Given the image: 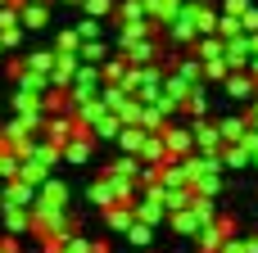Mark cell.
I'll return each instance as SVG.
<instances>
[{
    "mask_svg": "<svg viewBox=\"0 0 258 253\" xmlns=\"http://www.w3.org/2000/svg\"><path fill=\"white\" fill-rule=\"evenodd\" d=\"M23 36H27V27H23V23L0 27V45H5V50H18V45H23Z\"/></svg>",
    "mask_w": 258,
    "mask_h": 253,
    "instance_id": "obj_38",
    "label": "cell"
},
{
    "mask_svg": "<svg viewBox=\"0 0 258 253\" xmlns=\"http://www.w3.org/2000/svg\"><path fill=\"white\" fill-rule=\"evenodd\" d=\"M127 240H132L136 249H150V244H154V226L136 217V222H132V231H127Z\"/></svg>",
    "mask_w": 258,
    "mask_h": 253,
    "instance_id": "obj_32",
    "label": "cell"
},
{
    "mask_svg": "<svg viewBox=\"0 0 258 253\" xmlns=\"http://www.w3.org/2000/svg\"><path fill=\"white\" fill-rule=\"evenodd\" d=\"M245 9H249V0H222V14H236V18H240Z\"/></svg>",
    "mask_w": 258,
    "mask_h": 253,
    "instance_id": "obj_44",
    "label": "cell"
},
{
    "mask_svg": "<svg viewBox=\"0 0 258 253\" xmlns=\"http://www.w3.org/2000/svg\"><path fill=\"white\" fill-rule=\"evenodd\" d=\"M122 127H127V122H122V118H118L113 109H109V113H100V118L91 122V131H95V140H118V131H122Z\"/></svg>",
    "mask_w": 258,
    "mask_h": 253,
    "instance_id": "obj_20",
    "label": "cell"
},
{
    "mask_svg": "<svg viewBox=\"0 0 258 253\" xmlns=\"http://www.w3.org/2000/svg\"><path fill=\"white\" fill-rule=\"evenodd\" d=\"M63 5H82V0H63Z\"/></svg>",
    "mask_w": 258,
    "mask_h": 253,
    "instance_id": "obj_49",
    "label": "cell"
},
{
    "mask_svg": "<svg viewBox=\"0 0 258 253\" xmlns=\"http://www.w3.org/2000/svg\"><path fill=\"white\" fill-rule=\"evenodd\" d=\"M73 231H82V222H77V213L73 208H32V235H41V240H68Z\"/></svg>",
    "mask_w": 258,
    "mask_h": 253,
    "instance_id": "obj_1",
    "label": "cell"
},
{
    "mask_svg": "<svg viewBox=\"0 0 258 253\" xmlns=\"http://www.w3.org/2000/svg\"><path fill=\"white\" fill-rule=\"evenodd\" d=\"M18 23H23L27 32H45V27H50V9H45V0H23V5H18Z\"/></svg>",
    "mask_w": 258,
    "mask_h": 253,
    "instance_id": "obj_12",
    "label": "cell"
},
{
    "mask_svg": "<svg viewBox=\"0 0 258 253\" xmlns=\"http://www.w3.org/2000/svg\"><path fill=\"white\" fill-rule=\"evenodd\" d=\"M195 14H200V0H181V5H177L172 23L163 27V36H168V45H172V50H195V41H200Z\"/></svg>",
    "mask_w": 258,
    "mask_h": 253,
    "instance_id": "obj_2",
    "label": "cell"
},
{
    "mask_svg": "<svg viewBox=\"0 0 258 253\" xmlns=\"http://www.w3.org/2000/svg\"><path fill=\"white\" fill-rule=\"evenodd\" d=\"M163 204H168V213H181V208H190V204H195V186H172V190L163 195Z\"/></svg>",
    "mask_w": 258,
    "mask_h": 253,
    "instance_id": "obj_27",
    "label": "cell"
},
{
    "mask_svg": "<svg viewBox=\"0 0 258 253\" xmlns=\"http://www.w3.org/2000/svg\"><path fill=\"white\" fill-rule=\"evenodd\" d=\"M41 100H45V95H36V91H23V86H14V95H9L14 113H41V109H45Z\"/></svg>",
    "mask_w": 258,
    "mask_h": 253,
    "instance_id": "obj_21",
    "label": "cell"
},
{
    "mask_svg": "<svg viewBox=\"0 0 258 253\" xmlns=\"http://www.w3.org/2000/svg\"><path fill=\"white\" fill-rule=\"evenodd\" d=\"M254 172H258V149H254Z\"/></svg>",
    "mask_w": 258,
    "mask_h": 253,
    "instance_id": "obj_48",
    "label": "cell"
},
{
    "mask_svg": "<svg viewBox=\"0 0 258 253\" xmlns=\"http://www.w3.org/2000/svg\"><path fill=\"white\" fill-rule=\"evenodd\" d=\"M218 131H222V140H227V145H236V140H245L249 122H245V113H240V118H218Z\"/></svg>",
    "mask_w": 258,
    "mask_h": 253,
    "instance_id": "obj_25",
    "label": "cell"
},
{
    "mask_svg": "<svg viewBox=\"0 0 258 253\" xmlns=\"http://www.w3.org/2000/svg\"><path fill=\"white\" fill-rule=\"evenodd\" d=\"M249 59H254L249 32H240V36H227V63H231V68H249Z\"/></svg>",
    "mask_w": 258,
    "mask_h": 253,
    "instance_id": "obj_17",
    "label": "cell"
},
{
    "mask_svg": "<svg viewBox=\"0 0 258 253\" xmlns=\"http://www.w3.org/2000/svg\"><path fill=\"white\" fill-rule=\"evenodd\" d=\"M245 27H240V18L236 14H218V36H240Z\"/></svg>",
    "mask_w": 258,
    "mask_h": 253,
    "instance_id": "obj_40",
    "label": "cell"
},
{
    "mask_svg": "<svg viewBox=\"0 0 258 253\" xmlns=\"http://www.w3.org/2000/svg\"><path fill=\"white\" fill-rule=\"evenodd\" d=\"M18 23V5H0V27H14Z\"/></svg>",
    "mask_w": 258,
    "mask_h": 253,
    "instance_id": "obj_43",
    "label": "cell"
},
{
    "mask_svg": "<svg viewBox=\"0 0 258 253\" xmlns=\"http://www.w3.org/2000/svg\"><path fill=\"white\" fill-rule=\"evenodd\" d=\"M82 59H86V63H104V59H109V45H104V41H82Z\"/></svg>",
    "mask_w": 258,
    "mask_h": 253,
    "instance_id": "obj_36",
    "label": "cell"
},
{
    "mask_svg": "<svg viewBox=\"0 0 258 253\" xmlns=\"http://www.w3.org/2000/svg\"><path fill=\"white\" fill-rule=\"evenodd\" d=\"M141 158H145V163H159V167L172 158V149H168L163 131H150V136H145V145H141Z\"/></svg>",
    "mask_w": 258,
    "mask_h": 253,
    "instance_id": "obj_19",
    "label": "cell"
},
{
    "mask_svg": "<svg viewBox=\"0 0 258 253\" xmlns=\"http://www.w3.org/2000/svg\"><path fill=\"white\" fill-rule=\"evenodd\" d=\"M18 167H23V154H18V149H5V154H0V181H14Z\"/></svg>",
    "mask_w": 258,
    "mask_h": 253,
    "instance_id": "obj_33",
    "label": "cell"
},
{
    "mask_svg": "<svg viewBox=\"0 0 258 253\" xmlns=\"http://www.w3.org/2000/svg\"><path fill=\"white\" fill-rule=\"evenodd\" d=\"M195 27H200V36H218V9H213V5H200Z\"/></svg>",
    "mask_w": 258,
    "mask_h": 253,
    "instance_id": "obj_31",
    "label": "cell"
},
{
    "mask_svg": "<svg viewBox=\"0 0 258 253\" xmlns=\"http://www.w3.org/2000/svg\"><path fill=\"white\" fill-rule=\"evenodd\" d=\"M240 27H245V32H258V5H249V9L240 14Z\"/></svg>",
    "mask_w": 258,
    "mask_h": 253,
    "instance_id": "obj_42",
    "label": "cell"
},
{
    "mask_svg": "<svg viewBox=\"0 0 258 253\" xmlns=\"http://www.w3.org/2000/svg\"><path fill=\"white\" fill-rule=\"evenodd\" d=\"M36 204H41V208H68V186H63L59 177H45V181L36 186Z\"/></svg>",
    "mask_w": 258,
    "mask_h": 253,
    "instance_id": "obj_13",
    "label": "cell"
},
{
    "mask_svg": "<svg viewBox=\"0 0 258 253\" xmlns=\"http://www.w3.org/2000/svg\"><path fill=\"white\" fill-rule=\"evenodd\" d=\"M245 122H249V127H254V131H258V95H254V100H249V104H245Z\"/></svg>",
    "mask_w": 258,
    "mask_h": 253,
    "instance_id": "obj_45",
    "label": "cell"
},
{
    "mask_svg": "<svg viewBox=\"0 0 258 253\" xmlns=\"http://www.w3.org/2000/svg\"><path fill=\"white\" fill-rule=\"evenodd\" d=\"M77 32H82V41H100V36H104V18H91V14H86V18L77 23Z\"/></svg>",
    "mask_w": 258,
    "mask_h": 253,
    "instance_id": "obj_35",
    "label": "cell"
},
{
    "mask_svg": "<svg viewBox=\"0 0 258 253\" xmlns=\"http://www.w3.org/2000/svg\"><path fill=\"white\" fill-rule=\"evenodd\" d=\"M0 204L36 208V186H32V181H23V177H14V181H5V186H0Z\"/></svg>",
    "mask_w": 258,
    "mask_h": 253,
    "instance_id": "obj_9",
    "label": "cell"
},
{
    "mask_svg": "<svg viewBox=\"0 0 258 253\" xmlns=\"http://www.w3.org/2000/svg\"><path fill=\"white\" fill-rule=\"evenodd\" d=\"M249 72H254V81H258V54H254V59H249Z\"/></svg>",
    "mask_w": 258,
    "mask_h": 253,
    "instance_id": "obj_47",
    "label": "cell"
},
{
    "mask_svg": "<svg viewBox=\"0 0 258 253\" xmlns=\"http://www.w3.org/2000/svg\"><path fill=\"white\" fill-rule=\"evenodd\" d=\"M95 131H77L68 145H63V163H73V167H82V163H91L95 158Z\"/></svg>",
    "mask_w": 258,
    "mask_h": 253,
    "instance_id": "obj_8",
    "label": "cell"
},
{
    "mask_svg": "<svg viewBox=\"0 0 258 253\" xmlns=\"http://www.w3.org/2000/svg\"><path fill=\"white\" fill-rule=\"evenodd\" d=\"M245 240H249V253H258V235H245Z\"/></svg>",
    "mask_w": 258,
    "mask_h": 253,
    "instance_id": "obj_46",
    "label": "cell"
},
{
    "mask_svg": "<svg viewBox=\"0 0 258 253\" xmlns=\"http://www.w3.org/2000/svg\"><path fill=\"white\" fill-rule=\"evenodd\" d=\"M209 81H200L190 95H186V104H181V118H209Z\"/></svg>",
    "mask_w": 258,
    "mask_h": 253,
    "instance_id": "obj_18",
    "label": "cell"
},
{
    "mask_svg": "<svg viewBox=\"0 0 258 253\" xmlns=\"http://www.w3.org/2000/svg\"><path fill=\"white\" fill-rule=\"evenodd\" d=\"M227 72H231L227 54H218V59H204V81H209V86H222V81H227Z\"/></svg>",
    "mask_w": 258,
    "mask_h": 253,
    "instance_id": "obj_29",
    "label": "cell"
},
{
    "mask_svg": "<svg viewBox=\"0 0 258 253\" xmlns=\"http://www.w3.org/2000/svg\"><path fill=\"white\" fill-rule=\"evenodd\" d=\"M0 222L9 235H32V208H14V204H0Z\"/></svg>",
    "mask_w": 258,
    "mask_h": 253,
    "instance_id": "obj_15",
    "label": "cell"
},
{
    "mask_svg": "<svg viewBox=\"0 0 258 253\" xmlns=\"http://www.w3.org/2000/svg\"><path fill=\"white\" fill-rule=\"evenodd\" d=\"M177 5H181V0H145V18L159 23V27H168L172 14H177Z\"/></svg>",
    "mask_w": 258,
    "mask_h": 253,
    "instance_id": "obj_23",
    "label": "cell"
},
{
    "mask_svg": "<svg viewBox=\"0 0 258 253\" xmlns=\"http://www.w3.org/2000/svg\"><path fill=\"white\" fill-rule=\"evenodd\" d=\"M27 59V68H36V72H54V50H36V54H23Z\"/></svg>",
    "mask_w": 258,
    "mask_h": 253,
    "instance_id": "obj_37",
    "label": "cell"
},
{
    "mask_svg": "<svg viewBox=\"0 0 258 253\" xmlns=\"http://www.w3.org/2000/svg\"><path fill=\"white\" fill-rule=\"evenodd\" d=\"M227 235H236V217L218 213V222H209V226L195 235V244H200V253H218L222 244H227Z\"/></svg>",
    "mask_w": 258,
    "mask_h": 253,
    "instance_id": "obj_3",
    "label": "cell"
},
{
    "mask_svg": "<svg viewBox=\"0 0 258 253\" xmlns=\"http://www.w3.org/2000/svg\"><path fill=\"white\" fill-rule=\"evenodd\" d=\"M5 149H9V145H5V140H0V154H5Z\"/></svg>",
    "mask_w": 258,
    "mask_h": 253,
    "instance_id": "obj_50",
    "label": "cell"
},
{
    "mask_svg": "<svg viewBox=\"0 0 258 253\" xmlns=\"http://www.w3.org/2000/svg\"><path fill=\"white\" fill-rule=\"evenodd\" d=\"M122 54H127V63H154V59H163V45H159L154 36H141V41L127 45Z\"/></svg>",
    "mask_w": 258,
    "mask_h": 253,
    "instance_id": "obj_16",
    "label": "cell"
},
{
    "mask_svg": "<svg viewBox=\"0 0 258 253\" xmlns=\"http://www.w3.org/2000/svg\"><path fill=\"white\" fill-rule=\"evenodd\" d=\"M190 127H195V149L200 154H222V131H218V122H209V118H190Z\"/></svg>",
    "mask_w": 258,
    "mask_h": 253,
    "instance_id": "obj_7",
    "label": "cell"
},
{
    "mask_svg": "<svg viewBox=\"0 0 258 253\" xmlns=\"http://www.w3.org/2000/svg\"><path fill=\"white\" fill-rule=\"evenodd\" d=\"M136 217H141V222H150V226H163V222H168V204H163L159 195L141 190V195H136Z\"/></svg>",
    "mask_w": 258,
    "mask_h": 253,
    "instance_id": "obj_10",
    "label": "cell"
},
{
    "mask_svg": "<svg viewBox=\"0 0 258 253\" xmlns=\"http://www.w3.org/2000/svg\"><path fill=\"white\" fill-rule=\"evenodd\" d=\"M145 136H150V131L132 122V127H122V131H118V149H122V154H141V145H145Z\"/></svg>",
    "mask_w": 258,
    "mask_h": 253,
    "instance_id": "obj_24",
    "label": "cell"
},
{
    "mask_svg": "<svg viewBox=\"0 0 258 253\" xmlns=\"http://www.w3.org/2000/svg\"><path fill=\"white\" fill-rule=\"evenodd\" d=\"M113 14H118V23H132V18H145V0H122V5H118Z\"/></svg>",
    "mask_w": 258,
    "mask_h": 253,
    "instance_id": "obj_39",
    "label": "cell"
},
{
    "mask_svg": "<svg viewBox=\"0 0 258 253\" xmlns=\"http://www.w3.org/2000/svg\"><path fill=\"white\" fill-rule=\"evenodd\" d=\"M82 9H86L91 18H104V14H113V9H118V0H82Z\"/></svg>",
    "mask_w": 258,
    "mask_h": 253,
    "instance_id": "obj_41",
    "label": "cell"
},
{
    "mask_svg": "<svg viewBox=\"0 0 258 253\" xmlns=\"http://www.w3.org/2000/svg\"><path fill=\"white\" fill-rule=\"evenodd\" d=\"M222 95H231V100L249 104V100L258 95V81H254V72H249V68H231V72H227V81H222Z\"/></svg>",
    "mask_w": 258,
    "mask_h": 253,
    "instance_id": "obj_5",
    "label": "cell"
},
{
    "mask_svg": "<svg viewBox=\"0 0 258 253\" xmlns=\"http://www.w3.org/2000/svg\"><path fill=\"white\" fill-rule=\"evenodd\" d=\"M154 32H163V27H159V23H150V18H132V23H118L113 50H127V45H136L141 36H154Z\"/></svg>",
    "mask_w": 258,
    "mask_h": 253,
    "instance_id": "obj_6",
    "label": "cell"
},
{
    "mask_svg": "<svg viewBox=\"0 0 258 253\" xmlns=\"http://www.w3.org/2000/svg\"><path fill=\"white\" fill-rule=\"evenodd\" d=\"M100 213H104V226L113 235H127L132 222H136V204H113V208H100Z\"/></svg>",
    "mask_w": 258,
    "mask_h": 253,
    "instance_id": "obj_14",
    "label": "cell"
},
{
    "mask_svg": "<svg viewBox=\"0 0 258 253\" xmlns=\"http://www.w3.org/2000/svg\"><path fill=\"white\" fill-rule=\"evenodd\" d=\"M0 253H9V249H0Z\"/></svg>",
    "mask_w": 258,
    "mask_h": 253,
    "instance_id": "obj_51",
    "label": "cell"
},
{
    "mask_svg": "<svg viewBox=\"0 0 258 253\" xmlns=\"http://www.w3.org/2000/svg\"><path fill=\"white\" fill-rule=\"evenodd\" d=\"M168 226H172L177 235H186V240H195V235H200V231H204L209 222H204V217H200V208L190 204V208H181V213H168Z\"/></svg>",
    "mask_w": 258,
    "mask_h": 253,
    "instance_id": "obj_11",
    "label": "cell"
},
{
    "mask_svg": "<svg viewBox=\"0 0 258 253\" xmlns=\"http://www.w3.org/2000/svg\"><path fill=\"white\" fill-rule=\"evenodd\" d=\"M163 122H168V113H163L154 100H145V109H141V127H145V131H163Z\"/></svg>",
    "mask_w": 258,
    "mask_h": 253,
    "instance_id": "obj_30",
    "label": "cell"
},
{
    "mask_svg": "<svg viewBox=\"0 0 258 253\" xmlns=\"http://www.w3.org/2000/svg\"><path fill=\"white\" fill-rule=\"evenodd\" d=\"M222 167H254V154L236 140V145H222Z\"/></svg>",
    "mask_w": 258,
    "mask_h": 253,
    "instance_id": "obj_26",
    "label": "cell"
},
{
    "mask_svg": "<svg viewBox=\"0 0 258 253\" xmlns=\"http://www.w3.org/2000/svg\"><path fill=\"white\" fill-rule=\"evenodd\" d=\"M163 140H168V149L181 158V154H195V127H190V118H168L163 122Z\"/></svg>",
    "mask_w": 258,
    "mask_h": 253,
    "instance_id": "obj_4",
    "label": "cell"
},
{
    "mask_svg": "<svg viewBox=\"0 0 258 253\" xmlns=\"http://www.w3.org/2000/svg\"><path fill=\"white\" fill-rule=\"evenodd\" d=\"M41 104H45V113H73V91L68 86H50Z\"/></svg>",
    "mask_w": 258,
    "mask_h": 253,
    "instance_id": "obj_22",
    "label": "cell"
},
{
    "mask_svg": "<svg viewBox=\"0 0 258 253\" xmlns=\"http://www.w3.org/2000/svg\"><path fill=\"white\" fill-rule=\"evenodd\" d=\"M54 50H73V54H82V32H77V27H63V32L54 36Z\"/></svg>",
    "mask_w": 258,
    "mask_h": 253,
    "instance_id": "obj_34",
    "label": "cell"
},
{
    "mask_svg": "<svg viewBox=\"0 0 258 253\" xmlns=\"http://www.w3.org/2000/svg\"><path fill=\"white\" fill-rule=\"evenodd\" d=\"M127 68H132V63H127V54H122V50H118V54H109V59L100 63L104 81H122V77H127Z\"/></svg>",
    "mask_w": 258,
    "mask_h": 253,
    "instance_id": "obj_28",
    "label": "cell"
}]
</instances>
